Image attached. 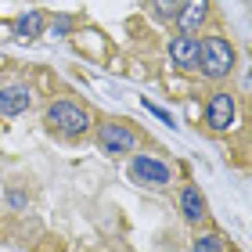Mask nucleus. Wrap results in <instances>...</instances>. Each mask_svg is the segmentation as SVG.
<instances>
[{
  "mask_svg": "<svg viewBox=\"0 0 252 252\" xmlns=\"http://www.w3.org/2000/svg\"><path fill=\"white\" fill-rule=\"evenodd\" d=\"M198 68H202V76H209V79L231 76V68H234V47L223 36H205L198 43Z\"/></svg>",
  "mask_w": 252,
  "mask_h": 252,
  "instance_id": "nucleus-1",
  "label": "nucleus"
},
{
  "mask_svg": "<svg viewBox=\"0 0 252 252\" xmlns=\"http://www.w3.org/2000/svg\"><path fill=\"white\" fill-rule=\"evenodd\" d=\"M47 126L65 133V137H79L90 126V116H87V108L72 105V101H54L47 108Z\"/></svg>",
  "mask_w": 252,
  "mask_h": 252,
  "instance_id": "nucleus-2",
  "label": "nucleus"
},
{
  "mask_svg": "<svg viewBox=\"0 0 252 252\" xmlns=\"http://www.w3.org/2000/svg\"><path fill=\"white\" fill-rule=\"evenodd\" d=\"M205 123L209 130H231L234 126V97L231 94H213L209 97V108H205Z\"/></svg>",
  "mask_w": 252,
  "mask_h": 252,
  "instance_id": "nucleus-3",
  "label": "nucleus"
},
{
  "mask_svg": "<svg viewBox=\"0 0 252 252\" xmlns=\"http://www.w3.org/2000/svg\"><path fill=\"white\" fill-rule=\"evenodd\" d=\"M97 141H101V148H105L108 155H123V152H130V148L137 144V137H133V130H126V126H119V123H105Z\"/></svg>",
  "mask_w": 252,
  "mask_h": 252,
  "instance_id": "nucleus-4",
  "label": "nucleus"
},
{
  "mask_svg": "<svg viewBox=\"0 0 252 252\" xmlns=\"http://www.w3.org/2000/svg\"><path fill=\"white\" fill-rule=\"evenodd\" d=\"M130 177L141 180V184H169V166L155 162V158H148V155H137L130 162Z\"/></svg>",
  "mask_w": 252,
  "mask_h": 252,
  "instance_id": "nucleus-5",
  "label": "nucleus"
},
{
  "mask_svg": "<svg viewBox=\"0 0 252 252\" xmlns=\"http://www.w3.org/2000/svg\"><path fill=\"white\" fill-rule=\"evenodd\" d=\"M169 58L180 68H194L198 65V40H191V32H180V36L169 43Z\"/></svg>",
  "mask_w": 252,
  "mask_h": 252,
  "instance_id": "nucleus-6",
  "label": "nucleus"
},
{
  "mask_svg": "<svg viewBox=\"0 0 252 252\" xmlns=\"http://www.w3.org/2000/svg\"><path fill=\"white\" fill-rule=\"evenodd\" d=\"M29 87H22V83H15V87H4L0 90V116H18V112H26L29 108Z\"/></svg>",
  "mask_w": 252,
  "mask_h": 252,
  "instance_id": "nucleus-7",
  "label": "nucleus"
},
{
  "mask_svg": "<svg viewBox=\"0 0 252 252\" xmlns=\"http://www.w3.org/2000/svg\"><path fill=\"white\" fill-rule=\"evenodd\" d=\"M209 15V0H184V7L177 11V26L184 32H194Z\"/></svg>",
  "mask_w": 252,
  "mask_h": 252,
  "instance_id": "nucleus-8",
  "label": "nucleus"
},
{
  "mask_svg": "<svg viewBox=\"0 0 252 252\" xmlns=\"http://www.w3.org/2000/svg\"><path fill=\"white\" fill-rule=\"evenodd\" d=\"M15 32L22 40H40V32H43V15L40 11H26L18 22H15Z\"/></svg>",
  "mask_w": 252,
  "mask_h": 252,
  "instance_id": "nucleus-9",
  "label": "nucleus"
},
{
  "mask_svg": "<svg viewBox=\"0 0 252 252\" xmlns=\"http://www.w3.org/2000/svg\"><path fill=\"white\" fill-rule=\"evenodd\" d=\"M180 209H184V216L191 223H198L202 216H205V198L198 194V188H188L184 194H180Z\"/></svg>",
  "mask_w": 252,
  "mask_h": 252,
  "instance_id": "nucleus-10",
  "label": "nucleus"
},
{
  "mask_svg": "<svg viewBox=\"0 0 252 252\" xmlns=\"http://www.w3.org/2000/svg\"><path fill=\"white\" fill-rule=\"evenodd\" d=\"M148 11H152L158 22H169V18H177L180 0H148Z\"/></svg>",
  "mask_w": 252,
  "mask_h": 252,
  "instance_id": "nucleus-11",
  "label": "nucleus"
},
{
  "mask_svg": "<svg viewBox=\"0 0 252 252\" xmlns=\"http://www.w3.org/2000/svg\"><path fill=\"white\" fill-rule=\"evenodd\" d=\"M191 252H223V238L220 234H202V238H194Z\"/></svg>",
  "mask_w": 252,
  "mask_h": 252,
  "instance_id": "nucleus-12",
  "label": "nucleus"
},
{
  "mask_svg": "<svg viewBox=\"0 0 252 252\" xmlns=\"http://www.w3.org/2000/svg\"><path fill=\"white\" fill-rule=\"evenodd\" d=\"M144 108H148V112H155V116L162 119V123H169V126H173V116H169L166 108H158V105H152V101H144Z\"/></svg>",
  "mask_w": 252,
  "mask_h": 252,
  "instance_id": "nucleus-13",
  "label": "nucleus"
}]
</instances>
